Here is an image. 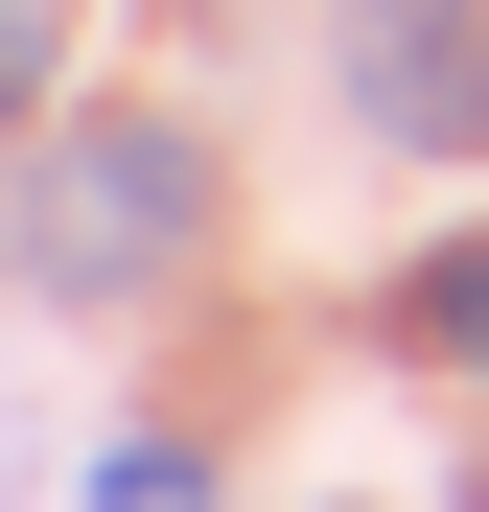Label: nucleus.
I'll return each instance as SVG.
<instances>
[{"label":"nucleus","mask_w":489,"mask_h":512,"mask_svg":"<svg viewBox=\"0 0 489 512\" xmlns=\"http://www.w3.org/2000/svg\"><path fill=\"white\" fill-rule=\"evenodd\" d=\"M0 140H47V0H0Z\"/></svg>","instance_id":"5"},{"label":"nucleus","mask_w":489,"mask_h":512,"mask_svg":"<svg viewBox=\"0 0 489 512\" xmlns=\"http://www.w3.org/2000/svg\"><path fill=\"white\" fill-rule=\"evenodd\" d=\"M396 350H443V373H489V233H443L420 280H396Z\"/></svg>","instance_id":"3"},{"label":"nucleus","mask_w":489,"mask_h":512,"mask_svg":"<svg viewBox=\"0 0 489 512\" xmlns=\"http://www.w3.org/2000/svg\"><path fill=\"white\" fill-rule=\"evenodd\" d=\"M94 512H210V466H187V443H117V466H94Z\"/></svg>","instance_id":"4"},{"label":"nucleus","mask_w":489,"mask_h":512,"mask_svg":"<svg viewBox=\"0 0 489 512\" xmlns=\"http://www.w3.org/2000/svg\"><path fill=\"white\" fill-rule=\"evenodd\" d=\"M187 256H210V140L187 117L94 94V117L24 140V280L47 303H140V280H187Z\"/></svg>","instance_id":"1"},{"label":"nucleus","mask_w":489,"mask_h":512,"mask_svg":"<svg viewBox=\"0 0 489 512\" xmlns=\"http://www.w3.org/2000/svg\"><path fill=\"white\" fill-rule=\"evenodd\" d=\"M326 70H350V117L420 140V163L489 140V0H350V24H326Z\"/></svg>","instance_id":"2"}]
</instances>
